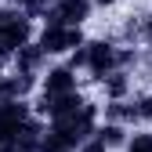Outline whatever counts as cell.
<instances>
[{"instance_id":"obj_1","label":"cell","mask_w":152,"mask_h":152,"mask_svg":"<svg viewBox=\"0 0 152 152\" xmlns=\"http://www.w3.org/2000/svg\"><path fill=\"white\" fill-rule=\"evenodd\" d=\"M33 18H26L18 7H0V62L15 58L26 44H33Z\"/></svg>"},{"instance_id":"obj_2","label":"cell","mask_w":152,"mask_h":152,"mask_svg":"<svg viewBox=\"0 0 152 152\" xmlns=\"http://www.w3.org/2000/svg\"><path fill=\"white\" fill-rule=\"evenodd\" d=\"M36 44H40V51L47 54V58H54V54L80 51L87 44V36H83V29H72V26H40Z\"/></svg>"},{"instance_id":"obj_3","label":"cell","mask_w":152,"mask_h":152,"mask_svg":"<svg viewBox=\"0 0 152 152\" xmlns=\"http://www.w3.org/2000/svg\"><path fill=\"white\" fill-rule=\"evenodd\" d=\"M87 72H91L94 83L120 72V47L112 40H87Z\"/></svg>"},{"instance_id":"obj_4","label":"cell","mask_w":152,"mask_h":152,"mask_svg":"<svg viewBox=\"0 0 152 152\" xmlns=\"http://www.w3.org/2000/svg\"><path fill=\"white\" fill-rule=\"evenodd\" d=\"M94 11V0H58V4H51L47 15H44V26H72L80 29Z\"/></svg>"},{"instance_id":"obj_5","label":"cell","mask_w":152,"mask_h":152,"mask_svg":"<svg viewBox=\"0 0 152 152\" xmlns=\"http://www.w3.org/2000/svg\"><path fill=\"white\" fill-rule=\"evenodd\" d=\"M33 120V105L29 102H7L0 105V145H11L18 134H22V127Z\"/></svg>"},{"instance_id":"obj_6","label":"cell","mask_w":152,"mask_h":152,"mask_svg":"<svg viewBox=\"0 0 152 152\" xmlns=\"http://www.w3.org/2000/svg\"><path fill=\"white\" fill-rule=\"evenodd\" d=\"M11 62H15V76H22L26 83H36V80L47 72V69H44V65H47V54L40 51V44H36V40H33V44H26V47L18 51Z\"/></svg>"},{"instance_id":"obj_7","label":"cell","mask_w":152,"mask_h":152,"mask_svg":"<svg viewBox=\"0 0 152 152\" xmlns=\"http://www.w3.org/2000/svg\"><path fill=\"white\" fill-rule=\"evenodd\" d=\"M80 91L76 87V72L69 65H51L44 76H40V94H47V98H58V94H72Z\"/></svg>"},{"instance_id":"obj_8","label":"cell","mask_w":152,"mask_h":152,"mask_svg":"<svg viewBox=\"0 0 152 152\" xmlns=\"http://www.w3.org/2000/svg\"><path fill=\"white\" fill-rule=\"evenodd\" d=\"M102 94H105V102H127L130 98V72L120 69L109 80H102Z\"/></svg>"},{"instance_id":"obj_9","label":"cell","mask_w":152,"mask_h":152,"mask_svg":"<svg viewBox=\"0 0 152 152\" xmlns=\"http://www.w3.org/2000/svg\"><path fill=\"white\" fill-rule=\"evenodd\" d=\"M94 138H98L105 148H127V141H130V134H127L123 123H102Z\"/></svg>"},{"instance_id":"obj_10","label":"cell","mask_w":152,"mask_h":152,"mask_svg":"<svg viewBox=\"0 0 152 152\" xmlns=\"http://www.w3.org/2000/svg\"><path fill=\"white\" fill-rule=\"evenodd\" d=\"M127 152H152V134H148V130H138V134H130Z\"/></svg>"},{"instance_id":"obj_11","label":"cell","mask_w":152,"mask_h":152,"mask_svg":"<svg viewBox=\"0 0 152 152\" xmlns=\"http://www.w3.org/2000/svg\"><path fill=\"white\" fill-rule=\"evenodd\" d=\"M134 105H138L141 123H152V94H138V98H134Z\"/></svg>"},{"instance_id":"obj_12","label":"cell","mask_w":152,"mask_h":152,"mask_svg":"<svg viewBox=\"0 0 152 152\" xmlns=\"http://www.w3.org/2000/svg\"><path fill=\"white\" fill-rule=\"evenodd\" d=\"M76 152H109V148H105V145H102L98 138H91L87 145H80V148H76Z\"/></svg>"},{"instance_id":"obj_13","label":"cell","mask_w":152,"mask_h":152,"mask_svg":"<svg viewBox=\"0 0 152 152\" xmlns=\"http://www.w3.org/2000/svg\"><path fill=\"white\" fill-rule=\"evenodd\" d=\"M145 40H148V47H152V15L145 18Z\"/></svg>"},{"instance_id":"obj_14","label":"cell","mask_w":152,"mask_h":152,"mask_svg":"<svg viewBox=\"0 0 152 152\" xmlns=\"http://www.w3.org/2000/svg\"><path fill=\"white\" fill-rule=\"evenodd\" d=\"M94 4H98V7H112V4H116V0H94Z\"/></svg>"},{"instance_id":"obj_15","label":"cell","mask_w":152,"mask_h":152,"mask_svg":"<svg viewBox=\"0 0 152 152\" xmlns=\"http://www.w3.org/2000/svg\"><path fill=\"white\" fill-rule=\"evenodd\" d=\"M51 4H58V0H51Z\"/></svg>"},{"instance_id":"obj_16","label":"cell","mask_w":152,"mask_h":152,"mask_svg":"<svg viewBox=\"0 0 152 152\" xmlns=\"http://www.w3.org/2000/svg\"><path fill=\"white\" fill-rule=\"evenodd\" d=\"M0 76H4V72H0Z\"/></svg>"}]
</instances>
